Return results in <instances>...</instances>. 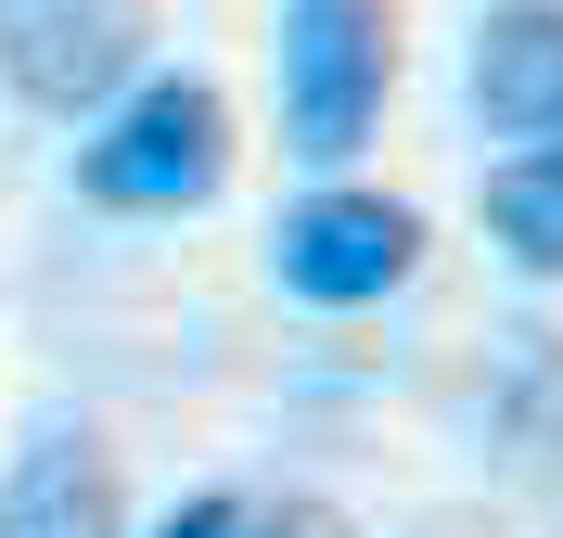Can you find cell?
I'll return each mask as SVG.
<instances>
[{"label": "cell", "instance_id": "obj_1", "mask_svg": "<svg viewBox=\"0 0 563 538\" xmlns=\"http://www.w3.org/2000/svg\"><path fill=\"white\" fill-rule=\"evenodd\" d=\"M269 65H282V154L346 167L397 90V0H282Z\"/></svg>", "mask_w": 563, "mask_h": 538}, {"label": "cell", "instance_id": "obj_2", "mask_svg": "<svg viewBox=\"0 0 563 538\" xmlns=\"http://www.w3.org/2000/svg\"><path fill=\"white\" fill-rule=\"evenodd\" d=\"M231 179V103L218 77H141L129 103L77 142V193L115 218H179Z\"/></svg>", "mask_w": 563, "mask_h": 538}, {"label": "cell", "instance_id": "obj_3", "mask_svg": "<svg viewBox=\"0 0 563 538\" xmlns=\"http://www.w3.org/2000/svg\"><path fill=\"white\" fill-rule=\"evenodd\" d=\"M269 270H282L295 308H372V295H397V283L422 270V206L333 179V193H308V206H282Z\"/></svg>", "mask_w": 563, "mask_h": 538}, {"label": "cell", "instance_id": "obj_4", "mask_svg": "<svg viewBox=\"0 0 563 538\" xmlns=\"http://www.w3.org/2000/svg\"><path fill=\"white\" fill-rule=\"evenodd\" d=\"M0 77H13V103L103 129L141 90V13L129 0H0Z\"/></svg>", "mask_w": 563, "mask_h": 538}, {"label": "cell", "instance_id": "obj_5", "mask_svg": "<svg viewBox=\"0 0 563 538\" xmlns=\"http://www.w3.org/2000/svg\"><path fill=\"white\" fill-rule=\"evenodd\" d=\"M474 116L499 142H563V0H487L474 26Z\"/></svg>", "mask_w": 563, "mask_h": 538}, {"label": "cell", "instance_id": "obj_6", "mask_svg": "<svg viewBox=\"0 0 563 538\" xmlns=\"http://www.w3.org/2000/svg\"><path fill=\"white\" fill-rule=\"evenodd\" d=\"M0 538H129L115 462L90 436H38L26 462H13V487H0Z\"/></svg>", "mask_w": 563, "mask_h": 538}, {"label": "cell", "instance_id": "obj_7", "mask_svg": "<svg viewBox=\"0 0 563 538\" xmlns=\"http://www.w3.org/2000/svg\"><path fill=\"white\" fill-rule=\"evenodd\" d=\"M487 231H499L512 270H538V283L563 270V142H526V154L487 167Z\"/></svg>", "mask_w": 563, "mask_h": 538}, {"label": "cell", "instance_id": "obj_8", "mask_svg": "<svg viewBox=\"0 0 563 538\" xmlns=\"http://www.w3.org/2000/svg\"><path fill=\"white\" fill-rule=\"evenodd\" d=\"M154 538H333V526H320V513H269V501H244V487H192Z\"/></svg>", "mask_w": 563, "mask_h": 538}]
</instances>
